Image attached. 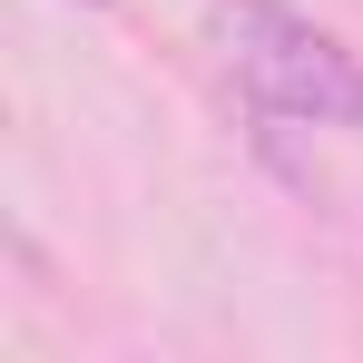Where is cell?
Returning a JSON list of instances; mask_svg holds the SVG:
<instances>
[{"label":"cell","instance_id":"1","mask_svg":"<svg viewBox=\"0 0 363 363\" xmlns=\"http://www.w3.org/2000/svg\"><path fill=\"white\" fill-rule=\"evenodd\" d=\"M236 79L255 89V108H275V118L363 128V60L334 30H314V20L275 10V0L236 10Z\"/></svg>","mask_w":363,"mask_h":363}]
</instances>
